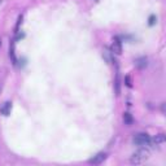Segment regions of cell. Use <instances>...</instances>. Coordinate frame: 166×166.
Masks as SVG:
<instances>
[{
    "label": "cell",
    "mask_w": 166,
    "mask_h": 166,
    "mask_svg": "<svg viewBox=\"0 0 166 166\" xmlns=\"http://www.w3.org/2000/svg\"><path fill=\"white\" fill-rule=\"evenodd\" d=\"M150 141H152L155 146H161L162 143L165 141V135L164 134H158V135H156L153 139H150Z\"/></svg>",
    "instance_id": "obj_8"
},
{
    "label": "cell",
    "mask_w": 166,
    "mask_h": 166,
    "mask_svg": "<svg viewBox=\"0 0 166 166\" xmlns=\"http://www.w3.org/2000/svg\"><path fill=\"white\" fill-rule=\"evenodd\" d=\"M0 4H1V0H0Z\"/></svg>",
    "instance_id": "obj_19"
},
{
    "label": "cell",
    "mask_w": 166,
    "mask_h": 166,
    "mask_svg": "<svg viewBox=\"0 0 166 166\" xmlns=\"http://www.w3.org/2000/svg\"><path fill=\"white\" fill-rule=\"evenodd\" d=\"M147 65H148L147 57H139V59L135 60V66H136V68H139V69L147 68Z\"/></svg>",
    "instance_id": "obj_6"
},
{
    "label": "cell",
    "mask_w": 166,
    "mask_h": 166,
    "mask_svg": "<svg viewBox=\"0 0 166 166\" xmlns=\"http://www.w3.org/2000/svg\"><path fill=\"white\" fill-rule=\"evenodd\" d=\"M132 143L135 146H139V147H146L150 143V138L148 134H143V132H139V134L134 135L132 138Z\"/></svg>",
    "instance_id": "obj_2"
},
{
    "label": "cell",
    "mask_w": 166,
    "mask_h": 166,
    "mask_svg": "<svg viewBox=\"0 0 166 166\" xmlns=\"http://www.w3.org/2000/svg\"><path fill=\"white\" fill-rule=\"evenodd\" d=\"M123 122H125V125H132V122H134V118H132V116L129 113V112H126V113H123V117H122Z\"/></svg>",
    "instance_id": "obj_9"
},
{
    "label": "cell",
    "mask_w": 166,
    "mask_h": 166,
    "mask_svg": "<svg viewBox=\"0 0 166 166\" xmlns=\"http://www.w3.org/2000/svg\"><path fill=\"white\" fill-rule=\"evenodd\" d=\"M113 55H114V53L112 52L109 48H107V47H105L104 51H102V57H104V59L107 60V62H109V64H116V60H114Z\"/></svg>",
    "instance_id": "obj_4"
},
{
    "label": "cell",
    "mask_w": 166,
    "mask_h": 166,
    "mask_svg": "<svg viewBox=\"0 0 166 166\" xmlns=\"http://www.w3.org/2000/svg\"><path fill=\"white\" fill-rule=\"evenodd\" d=\"M149 158V152L148 149H139L138 152H135L131 157V164H135V165H139V164H143L146 162L147 160Z\"/></svg>",
    "instance_id": "obj_1"
},
{
    "label": "cell",
    "mask_w": 166,
    "mask_h": 166,
    "mask_svg": "<svg viewBox=\"0 0 166 166\" xmlns=\"http://www.w3.org/2000/svg\"><path fill=\"white\" fill-rule=\"evenodd\" d=\"M125 83L127 87H132V82H131V78H130V75H126L125 77Z\"/></svg>",
    "instance_id": "obj_12"
},
{
    "label": "cell",
    "mask_w": 166,
    "mask_h": 166,
    "mask_svg": "<svg viewBox=\"0 0 166 166\" xmlns=\"http://www.w3.org/2000/svg\"><path fill=\"white\" fill-rule=\"evenodd\" d=\"M119 73L117 71L116 74V81H114V88H116V93L117 95H119Z\"/></svg>",
    "instance_id": "obj_10"
},
{
    "label": "cell",
    "mask_w": 166,
    "mask_h": 166,
    "mask_svg": "<svg viewBox=\"0 0 166 166\" xmlns=\"http://www.w3.org/2000/svg\"><path fill=\"white\" fill-rule=\"evenodd\" d=\"M156 22H157V17H156V16H153V14H152V16L149 17V22H148V23H149V26H153Z\"/></svg>",
    "instance_id": "obj_13"
},
{
    "label": "cell",
    "mask_w": 166,
    "mask_h": 166,
    "mask_svg": "<svg viewBox=\"0 0 166 166\" xmlns=\"http://www.w3.org/2000/svg\"><path fill=\"white\" fill-rule=\"evenodd\" d=\"M11 110H12V102H9V101L4 102V105L0 108V112H1V114H4V116H9Z\"/></svg>",
    "instance_id": "obj_7"
},
{
    "label": "cell",
    "mask_w": 166,
    "mask_h": 166,
    "mask_svg": "<svg viewBox=\"0 0 166 166\" xmlns=\"http://www.w3.org/2000/svg\"><path fill=\"white\" fill-rule=\"evenodd\" d=\"M21 23H22V16L18 17V21H17V25H16V32H18V29H20Z\"/></svg>",
    "instance_id": "obj_14"
},
{
    "label": "cell",
    "mask_w": 166,
    "mask_h": 166,
    "mask_svg": "<svg viewBox=\"0 0 166 166\" xmlns=\"http://www.w3.org/2000/svg\"><path fill=\"white\" fill-rule=\"evenodd\" d=\"M0 91H1V84H0Z\"/></svg>",
    "instance_id": "obj_17"
},
{
    "label": "cell",
    "mask_w": 166,
    "mask_h": 166,
    "mask_svg": "<svg viewBox=\"0 0 166 166\" xmlns=\"http://www.w3.org/2000/svg\"><path fill=\"white\" fill-rule=\"evenodd\" d=\"M0 46H1V39H0Z\"/></svg>",
    "instance_id": "obj_16"
},
{
    "label": "cell",
    "mask_w": 166,
    "mask_h": 166,
    "mask_svg": "<svg viewBox=\"0 0 166 166\" xmlns=\"http://www.w3.org/2000/svg\"><path fill=\"white\" fill-rule=\"evenodd\" d=\"M9 56H11L12 61L16 64V55H14V43H12L11 47H9Z\"/></svg>",
    "instance_id": "obj_11"
},
{
    "label": "cell",
    "mask_w": 166,
    "mask_h": 166,
    "mask_svg": "<svg viewBox=\"0 0 166 166\" xmlns=\"http://www.w3.org/2000/svg\"><path fill=\"white\" fill-rule=\"evenodd\" d=\"M95 1H96V3H97V1H99V0H95Z\"/></svg>",
    "instance_id": "obj_18"
},
{
    "label": "cell",
    "mask_w": 166,
    "mask_h": 166,
    "mask_svg": "<svg viewBox=\"0 0 166 166\" xmlns=\"http://www.w3.org/2000/svg\"><path fill=\"white\" fill-rule=\"evenodd\" d=\"M161 110H162V113H165V104L161 105Z\"/></svg>",
    "instance_id": "obj_15"
},
{
    "label": "cell",
    "mask_w": 166,
    "mask_h": 166,
    "mask_svg": "<svg viewBox=\"0 0 166 166\" xmlns=\"http://www.w3.org/2000/svg\"><path fill=\"white\" fill-rule=\"evenodd\" d=\"M110 51L114 53V55H121V53H122V43H121V40H119L118 37H116L113 39V43H112Z\"/></svg>",
    "instance_id": "obj_3"
},
{
    "label": "cell",
    "mask_w": 166,
    "mask_h": 166,
    "mask_svg": "<svg viewBox=\"0 0 166 166\" xmlns=\"http://www.w3.org/2000/svg\"><path fill=\"white\" fill-rule=\"evenodd\" d=\"M105 158H107V155H105V153H97V155L93 157V158L90 160L88 162L90 164H92V165H100Z\"/></svg>",
    "instance_id": "obj_5"
}]
</instances>
